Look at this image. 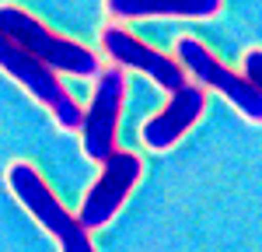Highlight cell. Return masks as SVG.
<instances>
[{"label": "cell", "instance_id": "obj_5", "mask_svg": "<svg viewBox=\"0 0 262 252\" xmlns=\"http://www.w3.org/2000/svg\"><path fill=\"white\" fill-rule=\"evenodd\" d=\"M122 98H126V70L122 67H101L95 77V91L91 102L84 109L81 119V144L84 154L91 161L105 165L116 154V126H119V112H122Z\"/></svg>", "mask_w": 262, "mask_h": 252}, {"label": "cell", "instance_id": "obj_6", "mask_svg": "<svg viewBox=\"0 0 262 252\" xmlns=\"http://www.w3.org/2000/svg\"><path fill=\"white\" fill-rule=\"evenodd\" d=\"M143 175V161L133 151H119L101 165V175L91 182V189L84 193L81 207H77V221L84 224V231H98L105 228L116 214L122 210V203L129 200L133 186Z\"/></svg>", "mask_w": 262, "mask_h": 252}, {"label": "cell", "instance_id": "obj_4", "mask_svg": "<svg viewBox=\"0 0 262 252\" xmlns=\"http://www.w3.org/2000/svg\"><path fill=\"white\" fill-rule=\"evenodd\" d=\"M0 70L7 77H14L21 88L32 91V98L42 102L60 130H81L84 119V109L77 105V98L67 91V84L60 81V74H53L49 67H42L39 60H32L25 49H18L14 42L0 32Z\"/></svg>", "mask_w": 262, "mask_h": 252}, {"label": "cell", "instance_id": "obj_10", "mask_svg": "<svg viewBox=\"0 0 262 252\" xmlns=\"http://www.w3.org/2000/svg\"><path fill=\"white\" fill-rule=\"evenodd\" d=\"M242 74L248 77V81L255 84L262 91V49H248L245 53V60H242Z\"/></svg>", "mask_w": 262, "mask_h": 252}, {"label": "cell", "instance_id": "obj_8", "mask_svg": "<svg viewBox=\"0 0 262 252\" xmlns=\"http://www.w3.org/2000/svg\"><path fill=\"white\" fill-rule=\"evenodd\" d=\"M203 109H206V91H203L196 81H185L179 91H171V98L161 112H154L147 123L140 126V140L147 151H168L175 147L200 123Z\"/></svg>", "mask_w": 262, "mask_h": 252}, {"label": "cell", "instance_id": "obj_2", "mask_svg": "<svg viewBox=\"0 0 262 252\" xmlns=\"http://www.w3.org/2000/svg\"><path fill=\"white\" fill-rule=\"evenodd\" d=\"M7 189L32 214V221L60 245V252H98L91 242V231H84L77 214L60 203V196L53 193V186L42 179V172L32 161H11L7 165Z\"/></svg>", "mask_w": 262, "mask_h": 252}, {"label": "cell", "instance_id": "obj_7", "mask_svg": "<svg viewBox=\"0 0 262 252\" xmlns=\"http://www.w3.org/2000/svg\"><path fill=\"white\" fill-rule=\"evenodd\" d=\"M101 49H105V56L122 67V70H140L143 77H150V81L164 88L168 95L171 91H179L182 84L189 81L185 77V70H182V63L175 56H168L161 49H154V46H147L143 39H137L129 28H122V25H105L101 28Z\"/></svg>", "mask_w": 262, "mask_h": 252}, {"label": "cell", "instance_id": "obj_1", "mask_svg": "<svg viewBox=\"0 0 262 252\" xmlns=\"http://www.w3.org/2000/svg\"><path fill=\"white\" fill-rule=\"evenodd\" d=\"M0 32L18 49H25L32 60L49 67L53 74H74V77H91L95 81L101 70L98 53H91L88 46L53 32L49 25H42L35 14H28L18 4H0Z\"/></svg>", "mask_w": 262, "mask_h": 252}, {"label": "cell", "instance_id": "obj_9", "mask_svg": "<svg viewBox=\"0 0 262 252\" xmlns=\"http://www.w3.org/2000/svg\"><path fill=\"white\" fill-rule=\"evenodd\" d=\"M105 11L119 21H143V18L203 21L221 14V0H105Z\"/></svg>", "mask_w": 262, "mask_h": 252}, {"label": "cell", "instance_id": "obj_3", "mask_svg": "<svg viewBox=\"0 0 262 252\" xmlns=\"http://www.w3.org/2000/svg\"><path fill=\"white\" fill-rule=\"evenodd\" d=\"M175 60L182 63L185 77H192L203 91H221V95L242 112L245 119L262 123V91L245 77L242 70L224 67V63L217 60L200 39L182 35V39L175 42Z\"/></svg>", "mask_w": 262, "mask_h": 252}]
</instances>
